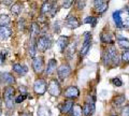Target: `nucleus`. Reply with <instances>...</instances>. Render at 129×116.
<instances>
[{"label":"nucleus","instance_id":"nucleus-29","mask_svg":"<svg viewBox=\"0 0 129 116\" xmlns=\"http://www.w3.org/2000/svg\"><path fill=\"white\" fill-rule=\"evenodd\" d=\"M10 18L8 15H0V26H9Z\"/></svg>","mask_w":129,"mask_h":116},{"label":"nucleus","instance_id":"nucleus-17","mask_svg":"<svg viewBox=\"0 0 129 116\" xmlns=\"http://www.w3.org/2000/svg\"><path fill=\"white\" fill-rule=\"evenodd\" d=\"M13 71L19 75H25L28 72V68L24 65H21V63H15L13 65Z\"/></svg>","mask_w":129,"mask_h":116},{"label":"nucleus","instance_id":"nucleus-38","mask_svg":"<svg viewBox=\"0 0 129 116\" xmlns=\"http://www.w3.org/2000/svg\"><path fill=\"white\" fill-rule=\"evenodd\" d=\"M76 6H78V10H83L84 7H85V2L84 1H78L76 2Z\"/></svg>","mask_w":129,"mask_h":116},{"label":"nucleus","instance_id":"nucleus-39","mask_svg":"<svg viewBox=\"0 0 129 116\" xmlns=\"http://www.w3.org/2000/svg\"><path fill=\"white\" fill-rule=\"evenodd\" d=\"M0 116H1V109H0Z\"/></svg>","mask_w":129,"mask_h":116},{"label":"nucleus","instance_id":"nucleus-12","mask_svg":"<svg viewBox=\"0 0 129 116\" xmlns=\"http://www.w3.org/2000/svg\"><path fill=\"white\" fill-rule=\"evenodd\" d=\"M68 45H69V38L67 35H60L57 40V47L59 52H63Z\"/></svg>","mask_w":129,"mask_h":116},{"label":"nucleus","instance_id":"nucleus-4","mask_svg":"<svg viewBox=\"0 0 129 116\" xmlns=\"http://www.w3.org/2000/svg\"><path fill=\"white\" fill-rule=\"evenodd\" d=\"M47 89H48V93H50L53 97H58L61 93V89H60V85L57 80H51L50 83H48V86H47Z\"/></svg>","mask_w":129,"mask_h":116},{"label":"nucleus","instance_id":"nucleus-35","mask_svg":"<svg viewBox=\"0 0 129 116\" xmlns=\"http://www.w3.org/2000/svg\"><path fill=\"white\" fill-rule=\"evenodd\" d=\"M122 116H129V104L122 110Z\"/></svg>","mask_w":129,"mask_h":116},{"label":"nucleus","instance_id":"nucleus-10","mask_svg":"<svg viewBox=\"0 0 129 116\" xmlns=\"http://www.w3.org/2000/svg\"><path fill=\"white\" fill-rule=\"evenodd\" d=\"M119 15H120V22H122V26L129 29V10L124 9L123 11H119Z\"/></svg>","mask_w":129,"mask_h":116},{"label":"nucleus","instance_id":"nucleus-33","mask_svg":"<svg viewBox=\"0 0 129 116\" xmlns=\"http://www.w3.org/2000/svg\"><path fill=\"white\" fill-rule=\"evenodd\" d=\"M112 83L114 84L116 87H120V86L123 85V83H122V81H120L119 78H114V79L112 80Z\"/></svg>","mask_w":129,"mask_h":116},{"label":"nucleus","instance_id":"nucleus-7","mask_svg":"<svg viewBox=\"0 0 129 116\" xmlns=\"http://www.w3.org/2000/svg\"><path fill=\"white\" fill-rule=\"evenodd\" d=\"M46 83L42 79H39L34 83V90L37 95H43L46 91Z\"/></svg>","mask_w":129,"mask_h":116},{"label":"nucleus","instance_id":"nucleus-11","mask_svg":"<svg viewBox=\"0 0 129 116\" xmlns=\"http://www.w3.org/2000/svg\"><path fill=\"white\" fill-rule=\"evenodd\" d=\"M108 6H109L108 1H104V0H96L94 2V8L98 13L106 12V10L108 9Z\"/></svg>","mask_w":129,"mask_h":116},{"label":"nucleus","instance_id":"nucleus-1","mask_svg":"<svg viewBox=\"0 0 129 116\" xmlns=\"http://www.w3.org/2000/svg\"><path fill=\"white\" fill-rule=\"evenodd\" d=\"M103 61L106 65H110L112 62L114 66H118L119 65V57H118V53L117 50L115 49V46H109L108 50L106 51L103 56Z\"/></svg>","mask_w":129,"mask_h":116},{"label":"nucleus","instance_id":"nucleus-37","mask_svg":"<svg viewBox=\"0 0 129 116\" xmlns=\"http://www.w3.org/2000/svg\"><path fill=\"white\" fill-rule=\"evenodd\" d=\"M6 59V52L5 51H1L0 52V65H2L3 61Z\"/></svg>","mask_w":129,"mask_h":116},{"label":"nucleus","instance_id":"nucleus-18","mask_svg":"<svg viewBox=\"0 0 129 116\" xmlns=\"http://www.w3.org/2000/svg\"><path fill=\"white\" fill-rule=\"evenodd\" d=\"M72 106H73V102H72L71 100H69V101L63 102L62 104L60 105V111H61V113L67 114L72 110Z\"/></svg>","mask_w":129,"mask_h":116},{"label":"nucleus","instance_id":"nucleus-28","mask_svg":"<svg viewBox=\"0 0 129 116\" xmlns=\"http://www.w3.org/2000/svg\"><path fill=\"white\" fill-rule=\"evenodd\" d=\"M11 11L14 15H19L22 12V6L19 3H13V6L11 7Z\"/></svg>","mask_w":129,"mask_h":116},{"label":"nucleus","instance_id":"nucleus-21","mask_svg":"<svg viewBox=\"0 0 129 116\" xmlns=\"http://www.w3.org/2000/svg\"><path fill=\"white\" fill-rule=\"evenodd\" d=\"M36 51H37V44L35 42V39H31V41L29 43V47H28V54L31 58H35Z\"/></svg>","mask_w":129,"mask_h":116},{"label":"nucleus","instance_id":"nucleus-5","mask_svg":"<svg viewBox=\"0 0 129 116\" xmlns=\"http://www.w3.org/2000/svg\"><path fill=\"white\" fill-rule=\"evenodd\" d=\"M70 73H71V68L68 63H62V65H60L57 69V75H58V79L60 81L66 80L70 75Z\"/></svg>","mask_w":129,"mask_h":116},{"label":"nucleus","instance_id":"nucleus-20","mask_svg":"<svg viewBox=\"0 0 129 116\" xmlns=\"http://www.w3.org/2000/svg\"><path fill=\"white\" fill-rule=\"evenodd\" d=\"M75 47H76V43H71V44H69L67 46V49H66V56H67V58H69L71 59L72 57H73V55L75 53Z\"/></svg>","mask_w":129,"mask_h":116},{"label":"nucleus","instance_id":"nucleus-24","mask_svg":"<svg viewBox=\"0 0 129 116\" xmlns=\"http://www.w3.org/2000/svg\"><path fill=\"white\" fill-rule=\"evenodd\" d=\"M117 43H118V46L120 49H123L124 51H129V40L124 39V38H119Z\"/></svg>","mask_w":129,"mask_h":116},{"label":"nucleus","instance_id":"nucleus-14","mask_svg":"<svg viewBox=\"0 0 129 116\" xmlns=\"http://www.w3.org/2000/svg\"><path fill=\"white\" fill-rule=\"evenodd\" d=\"M82 109H83L84 116H91L92 113L95 112V104H94L92 101L91 102H86Z\"/></svg>","mask_w":129,"mask_h":116},{"label":"nucleus","instance_id":"nucleus-40","mask_svg":"<svg viewBox=\"0 0 129 116\" xmlns=\"http://www.w3.org/2000/svg\"><path fill=\"white\" fill-rule=\"evenodd\" d=\"M112 116H116V115H112Z\"/></svg>","mask_w":129,"mask_h":116},{"label":"nucleus","instance_id":"nucleus-26","mask_svg":"<svg viewBox=\"0 0 129 116\" xmlns=\"http://www.w3.org/2000/svg\"><path fill=\"white\" fill-rule=\"evenodd\" d=\"M125 101H126V98H125V96L124 95H118V96H116V97L113 99V104L116 105V106H119V105L124 104Z\"/></svg>","mask_w":129,"mask_h":116},{"label":"nucleus","instance_id":"nucleus-22","mask_svg":"<svg viewBox=\"0 0 129 116\" xmlns=\"http://www.w3.org/2000/svg\"><path fill=\"white\" fill-rule=\"evenodd\" d=\"M40 32V27L37 23H32L31 27H30V34H31V39H35Z\"/></svg>","mask_w":129,"mask_h":116},{"label":"nucleus","instance_id":"nucleus-13","mask_svg":"<svg viewBox=\"0 0 129 116\" xmlns=\"http://www.w3.org/2000/svg\"><path fill=\"white\" fill-rule=\"evenodd\" d=\"M12 29L9 26H0V41H5L11 35Z\"/></svg>","mask_w":129,"mask_h":116},{"label":"nucleus","instance_id":"nucleus-27","mask_svg":"<svg viewBox=\"0 0 129 116\" xmlns=\"http://www.w3.org/2000/svg\"><path fill=\"white\" fill-rule=\"evenodd\" d=\"M113 21H114L115 25L117 28H122V22H120V15H119V11H115L113 13Z\"/></svg>","mask_w":129,"mask_h":116},{"label":"nucleus","instance_id":"nucleus-19","mask_svg":"<svg viewBox=\"0 0 129 116\" xmlns=\"http://www.w3.org/2000/svg\"><path fill=\"white\" fill-rule=\"evenodd\" d=\"M67 26L69 28H78L80 26V22L78 21V18L74 16H69L66 21Z\"/></svg>","mask_w":129,"mask_h":116},{"label":"nucleus","instance_id":"nucleus-31","mask_svg":"<svg viewBox=\"0 0 129 116\" xmlns=\"http://www.w3.org/2000/svg\"><path fill=\"white\" fill-rule=\"evenodd\" d=\"M122 61L125 63H129V51H124L122 53Z\"/></svg>","mask_w":129,"mask_h":116},{"label":"nucleus","instance_id":"nucleus-34","mask_svg":"<svg viewBox=\"0 0 129 116\" xmlns=\"http://www.w3.org/2000/svg\"><path fill=\"white\" fill-rule=\"evenodd\" d=\"M26 96H27L26 94H22V95H19L18 97L15 99V101H14V102H15V103H21V102H23L24 100L26 99Z\"/></svg>","mask_w":129,"mask_h":116},{"label":"nucleus","instance_id":"nucleus-25","mask_svg":"<svg viewBox=\"0 0 129 116\" xmlns=\"http://www.w3.org/2000/svg\"><path fill=\"white\" fill-rule=\"evenodd\" d=\"M71 112H72V116H82L83 115V109L80 104H73Z\"/></svg>","mask_w":129,"mask_h":116},{"label":"nucleus","instance_id":"nucleus-16","mask_svg":"<svg viewBox=\"0 0 129 116\" xmlns=\"http://www.w3.org/2000/svg\"><path fill=\"white\" fill-rule=\"evenodd\" d=\"M90 46H91V39H89V40H84L83 45H82V49H81V52H80V56H81V57L83 58L84 56H85L88 53V51H89Z\"/></svg>","mask_w":129,"mask_h":116},{"label":"nucleus","instance_id":"nucleus-30","mask_svg":"<svg viewBox=\"0 0 129 116\" xmlns=\"http://www.w3.org/2000/svg\"><path fill=\"white\" fill-rule=\"evenodd\" d=\"M96 22H97V18L94 16H87L85 19H84V23L85 24H91L92 27L96 26Z\"/></svg>","mask_w":129,"mask_h":116},{"label":"nucleus","instance_id":"nucleus-3","mask_svg":"<svg viewBox=\"0 0 129 116\" xmlns=\"http://www.w3.org/2000/svg\"><path fill=\"white\" fill-rule=\"evenodd\" d=\"M13 96H14V88L12 86L7 87L5 89V93H3V99H5V102L8 109H12L14 106Z\"/></svg>","mask_w":129,"mask_h":116},{"label":"nucleus","instance_id":"nucleus-36","mask_svg":"<svg viewBox=\"0 0 129 116\" xmlns=\"http://www.w3.org/2000/svg\"><path fill=\"white\" fill-rule=\"evenodd\" d=\"M72 3H73V1L72 0H67V1H64L62 3V7L63 8H66V9H68V8H70L72 6Z\"/></svg>","mask_w":129,"mask_h":116},{"label":"nucleus","instance_id":"nucleus-32","mask_svg":"<svg viewBox=\"0 0 129 116\" xmlns=\"http://www.w3.org/2000/svg\"><path fill=\"white\" fill-rule=\"evenodd\" d=\"M101 41L104 42V43H110V42H112V41H111V35L103 32V33L101 34Z\"/></svg>","mask_w":129,"mask_h":116},{"label":"nucleus","instance_id":"nucleus-9","mask_svg":"<svg viewBox=\"0 0 129 116\" xmlns=\"http://www.w3.org/2000/svg\"><path fill=\"white\" fill-rule=\"evenodd\" d=\"M0 80H1V83L8 84V85H12L15 83L14 76L9 72H0Z\"/></svg>","mask_w":129,"mask_h":116},{"label":"nucleus","instance_id":"nucleus-2","mask_svg":"<svg viewBox=\"0 0 129 116\" xmlns=\"http://www.w3.org/2000/svg\"><path fill=\"white\" fill-rule=\"evenodd\" d=\"M36 44H37V50L39 52H41V53H43V52H45L47 49L51 47L52 39H51L50 35L43 34L37 40V43H36Z\"/></svg>","mask_w":129,"mask_h":116},{"label":"nucleus","instance_id":"nucleus-23","mask_svg":"<svg viewBox=\"0 0 129 116\" xmlns=\"http://www.w3.org/2000/svg\"><path fill=\"white\" fill-rule=\"evenodd\" d=\"M52 8H53V3L52 2H47V1H44L43 5L41 7V14H46V13H50Z\"/></svg>","mask_w":129,"mask_h":116},{"label":"nucleus","instance_id":"nucleus-6","mask_svg":"<svg viewBox=\"0 0 129 116\" xmlns=\"http://www.w3.org/2000/svg\"><path fill=\"white\" fill-rule=\"evenodd\" d=\"M32 69L35 70L36 73H42V71L44 69V59L42 56H38V57L34 58V61H32Z\"/></svg>","mask_w":129,"mask_h":116},{"label":"nucleus","instance_id":"nucleus-15","mask_svg":"<svg viewBox=\"0 0 129 116\" xmlns=\"http://www.w3.org/2000/svg\"><path fill=\"white\" fill-rule=\"evenodd\" d=\"M56 68H57V61H56L55 59H51V60L47 62V67H46V70H45V74H46V75L53 74L54 72L56 71Z\"/></svg>","mask_w":129,"mask_h":116},{"label":"nucleus","instance_id":"nucleus-8","mask_svg":"<svg viewBox=\"0 0 129 116\" xmlns=\"http://www.w3.org/2000/svg\"><path fill=\"white\" fill-rule=\"evenodd\" d=\"M80 96V90L75 86H69L64 90V97L68 99H75Z\"/></svg>","mask_w":129,"mask_h":116}]
</instances>
